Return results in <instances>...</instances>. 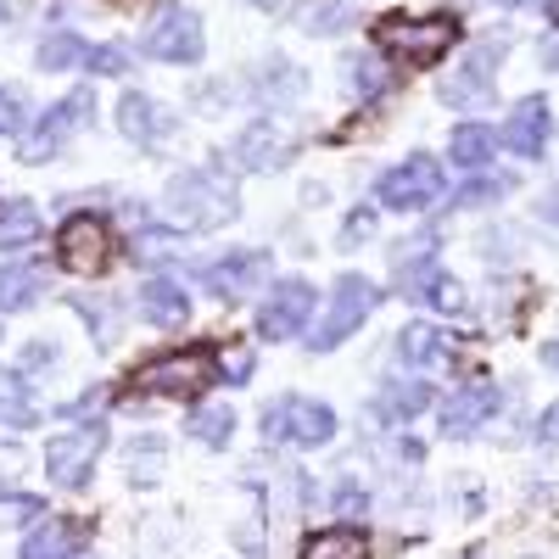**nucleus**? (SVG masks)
I'll return each instance as SVG.
<instances>
[{
	"label": "nucleus",
	"instance_id": "obj_20",
	"mask_svg": "<svg viewBox=\"0 0 559 559\" xmlns=\"http://www.w3.org/2000/svg\"><path fill=\"white\" fill-rule=\"evenodd\" d=\"M492 152H498V134L487 123H459L453 140H448V163L464 168V174H481L492 163Z\"/></svg>",
	"mask_w": 559,
	"mask_h": 559
},
{
	"label": "nucleus",
	"instance_id": "obj_13",
	"mask_svg": "<svg viewBox=\"0 0 559 559\" xmlns=\"http://www.w3.org/2000/svg\"><path fill=\"white\" fill-rule=\"evenodd\" d=\"M498 51L503 45H476L471 57H464V68L442 84V102L448 107H464V112H476L492 102V68H498Z\"/></svg>",
	"mask_w": 559,
	"mask_h": 559
},
{
	"label": "nucleus",
	"instance_id": "obj_7",
	"mask_svg": "<svg viewBox=\"0 0 559 559\" xmlns=\"http://www.w3.org/2000/svg\"><path fill=\"white\" fill-rule=\"evenodd\" d=\"M90 112H96V96H90V90H68V96H62L57 107H45V118L23 134L17 157L34 163V168H39V163H51V157H62V146L90 123Z\"/></svg>",
	"mask_w": 559,
	"mask_h": 559
},
{
	"label": "nucleus",
	"instance_id": "obj_16",
	"mask_svg": "<svg viewBox=\"0 0 559 559\" xmlns=\"http://www.w3.org/2000/svg\"><path fill=\"white\" fill-rule=\"evenodd\" d=\"M229 157H236L241 168H280V163L292 157V134L280 129V123H269V118H258V123L236 140V152H229Z\"/></svg>",
	"mask_w": 559,
	"mask_h": 559
},
{
	"label": "nucleus",
	"instance_id": "obj_22",
	"mask_svg": "<svg viewBox=\"0 0 559 559\" xmlns=\"http://www.w3.org/2000/svg\"><path fill=\"white\" fill-rule=\"evenodd\" d=\"M431 403V386L426 381H386L381 397H376V414L386 419V426H408V419Z\"/></svg>",
	"mask_w": 559,
	"mask_h": 559
},
{
	"label": "nucleus",
	"instance_id": "obj_23",
	"mask_svg": "<svg viewBox=\"0 0 559 559\" xmlns=\"http://www.w3.org/2000/svg\"><path fill=\"white\" fill-rule=\"evenodd\" d=\"M73 543H79V532H73L68 521L45 515V521L23 537V554H17V559H73Z\"/></svg>",
	"mask_w": 559,
	"mask_h": 559
},
{
	"label": "nucleus",
	"instance_id": "obj_24",
	"mask_svg": "<svg viewBox=\"0 0 559 559\" xmlns=\"http://www.w3.org/2000/svg\"><path fill=\"white\" fill-rule=\"evenodd\" d=\"M39 229H45V218H39V207H34V202H23V197L0 202V252L39 241Z\"/></svg>",
	"mask_w": 559,
	"mask_h": 559
},
{
	"label": "nucleus",
	"instance_id": "obj_33",
	"mask_svg": "<svg viewBox=\"0 0 559 559\" xmlns=\"http://www.w3.org/2000/svg\"><path fill=\"white\" fill-rule=\"evenodd\" d=\"M342 17H347V0H324V7H313V12H308V23H302V28H308V34H336V28H342Z\"/></svg>",
	"mask_w": 559,
	"mask_h": 559
},
{
	"label": "nucleus",
	"instance_id": "obj_4",
	"mask_svg": "<svg viewBox=\"0 0 559 559\" xmlns=\"http://www.w3.org/2000/svg\"><path fill=\"white\" fill-rule=\"evenodd\" d=\"M263 437L280 448H324L336 437V408L302 392H286L263 408Z\"/></svg>",
	"mask_w": 559,
	"mask_h": 559
},
{
	"label": "nucleus",
	"instance_id": "obj_18",
	"mask_svg": "<svg viewBox=\"0 0 559 559\" xmlns=\"http://www.w3.org/2000/svg\"><path fill=\"white\" fill-rule=\"evenodd\" d=\"M397 358L403 364H414V369H437V364H448L453 358V336L442 331V324H408V331H397Z\"/></svg>",
	"mask_w": 559,
	"mask_h": 559
},
{
	"label": "nucleus",
	"instance_id": "obj_27",
	"mask_svg": "<svg viewBox=\"0 0 559 559\" xmlns=\"http://www.w3.org/2000/svg\"><path fill=\"white\" fill-rule=\"evenodd\" d=\"M191 431L197 442H207V448H224L229 442V431H236V414H229L224 403H202V408H191Z\"/></svg>",
	"mask_w": 559,
	"mask_h": 559
},
{
	"label": "nucleus",
	"instance_id": "obj_34",
	"mask_svg": "<svg viewBox=\"0 0 559 559\" xmlns=\"http://www.w3.org/2000/svg\"><path fill=\"white\" fill-rule=\"evenodd\" d=\"M247 376H252V353L247 347H229L224 353V381L229 386H247Z\"/></svg>",
	"mask_w": 559,
	"mask_h": 559
},
{
	"label": "nucleus",
	"instance_id": "obj_28",
	"mask_svg": "<svg viewBox=\"0 0 559 559\" xmlns=\"http://www.w3.org/2000/svg\"><path fill=\"white\" fill-rule=\"evenodd\" d=\"M90 62V45L79 34H51V39H39V68L45 73H57V68H84Z\"/></svg>",
	"mask_w": 559,
	"mask_h": 559
},
{
	"label": "nucleus",
	"instance_id": "obj_2",
	"mask_svg": "<svg viewBox=\"0 0 559 559\" xmlns=\"http://www.w3.org/2000/svg\"><path fill=\"white\" fill-rule=\"evenodd\" d=\"M376 45L397 68H437L459 45V23L453 17H381Z\"/></svg>",
	"mask_w": 559,
	"mask_h": 559
},
{
	"label": "nucleus",
	"instance_id": "obj_3",
	"mask_svg": "<svg viewBox=\"0 0 559 559\" xmlns=\"http://www.w3.org/2000/svg\"><path fill=\"white\" fill-rule=\"evenodd\" d=\"M218 381V353L213 347H185V353H163L152 364L134 369V386L152 397H202Z\"/></svg>",
	"mask_w": 559,
	"mask_h": 559
},
{
	"label": "nucleus",
	"instance_id": "obj_39",
	"mask_svg": "<svg viewBox=\"0 0 559 559\" xmlns=\"http://www.w3.org/2000/svg\"><path fill=\"white\" fill-rule=\"evenodd\" d=\"M537 358H543V364L554 369V376H559V336H554V342H543V353H537Z\"/></svg>",
	"mask_w": 559,
	"mask_h": 559
},
{
	"label": "nucleus",
	"instance_id": "obj_37",
	"mask_svg": "<svg viewBox=\"0 0 559 559\" xmlns=\"http://www.w3.org/2000/svg\"><path fill=\"white\" fill-rule=\"evenodd\" d=\"M537 442H559V403H548L537 414Z\"/></svg>",
	"mask_w": 559,
	"mask_h": 559
},
{
	"label": "nucleus",
	"instance_id": "obj_38",
	"mask_svg": "<svg viewBox=\"0 0 559 559\" xmlns=\"http://www.w3.org/2000/svg\"><path fill=\"white\" fill-rule=\"evenodd\" d=\"M369 224H376V213H353L347 229H342V241H364V236H369Z\"/></svg>",
	"mask_w": 559,
	"mask_h": 559
},
{
	"label": "nucleus",
	"instance_id": "obj_35",
	"mask_svg": "<svg viewBox=\"0 0 559 559\" xmlns=\"http://www.w3.org/2000/svg\"><path fill=\"white\" fill-rule=\"evenodd\" d=\"M336 509H342V515H364V509H369V498H364V487H353V481H342V487H336Z\"/></svg>",
	"mask_w": 559,
	"mask_h": 559
},
{
	"label": "nucleus",
	"instance_id": "obj_43",
	"mask_svg": "<svg viewBox=\"0 0 559 559\" xmlns=\"http://www.w3.org/2000/svg\"><path fill=\"white\" fill-rule=\"evenodd\" d=\"M73 559H90V554H73Z\"/></svg>",
	"mask_w": 559,
	"mask_h": 559
},
{
	"label": "nucleus",
	"instance_id": "obj_8",
	"mask_svg": "<svg viewBox=\"0 0 559 559\" xmlns=\"http://www.w3.org/2000/svg\"><path fill=\"white\" fill-rule=\"evenodd\" d=\"M102 448H107V426H102V419L73 426V431L45 442V476H51L57 487H68V492H79V487H90V471H96Z\"/></svg>",
	"mask_w": 559,
	"mask_h": 559
},
{
	"label": "nucleus",
	"instance_id": "obj_32",
	"mask_svg": "<svg viewBox=\"0 0 559 559\" xmlns=\"http://www.w3.org/2000/svg\"><path fill=\"white\" fill-rule=\"evenodd\" d=\"M84 68L118 79V73H129V51H118V45H90V62H84Z\"/></svg>",
	"mask_w": 559,
	"mask_h": 559
},
{
	"label": "nucleus",
	"instance_id": "obj_9",
	"mask_svg": "<svg viewBox=\"0 0 559 559\" xmlns=\"http://www.w3.org/2000/svg\"><path fill=\"white\" fill-rule=\"evenodd\" d=\"M140 45L157 57V62H179V68H197L202 51H207V34H202V17L191 7H157Z\"/></svg>",
	"mask_w": 559,
	"mask_h": 559
},
{
	"label": "nucleus",
	"instance_id": "obj_15",
	"mask_svg": "<svg viewBox=\"0 0 559 559\" xmlns=\"http://www.w3.org/2000/svg\"><path fill=\"white\" fill-rule=\"evenodd\" d=\"M548 134H554V112H548V102H543V96H526L515 112H509V123H503V146L515 152V157H543Z\"/></svg>",
	"mask_w": 559,
	"mask_h": 559
},
{
	"label": "nucleus",
	"instance_id": "obj_36",
	"mask_svg": "<svg viewBox=\"0 0 559 559\" xmlns=\"http://www.w3.org/2000/svg\"><path fill=\"white\" fill-rule=\"evenodd\" d=\"M23 515H45L39 498H0V521H23Z\"/></svg>",
	"mask_w": 559,
	"mask_h": 559
},
{
	"label": "nucleus",
	"instance_id": "obj_29",
	"mask_svg": "<svg viewBox=\"0 0 559 559\" xmlns=\"http://www.w3.org/2000/svg\"><path fill=\"white\" fill-rule=\"evenodd\" d=\"M509 191H515V179H509V174H481L476 185H464V191H459V207H487V202H498V197H509Z\"/></svg>",
	"mask_w": 559,
	"mask_h": 559
},
{
	"label": "nucleus",
	"instance_id": "obj_10",
	"mask_svg": "<svg viewBox=\"0 0 559 559\" xmlns=\"http://www.w3.org/2000/svg\"><path fill=\"white\" fill-rule=\"evenodd\" d=\"M308 319H313V286H308V280H297V274L274 280L263 308H258V331L269 342H292V336L308 331Z\"/></svg>",
	"mask_w": 559,
	"mask_h": 559
},
{
	"label": "nucleus",
	"instance_id": "obj_12",
	"mask_svg": "<svg viewBox=\"0 0 559 559\" xmlns=\"http://www.w3.org/2000/svg\"><path fill=\"white\" fill-rule=\"evenodd\" d=\"M197 280H202V286H207L218 302H236V297L258 292L263 280H269V252H263V247H236V252H224V258L202 263Z\"/></svg>",
	"mask_w": 559,
	"mask_h": 559
},
{
	"label": "nucleus",
	"instance_id": "obj_30",
	"mask_svg": "<svg viewBox=\"0 0 559 559\" xmlns=\"http://www.w3.org/2000/svg\"><path fill=\"white\" fill-rule=\"evenodd\" d=\"M23 123H28V102L17 96L12 84H0V140H12V134H23Z\"/></svg>",
	"mask_w": 559,
	"mask_h": 559
},
{
	"label": "nucleus",
	"instance_id": "obj_6",
	"mask_svg": "<svg viewBox=\"0 0 559 559\" xmlns=\"http://www.w3.org/2000/svg\"><path fill=\"white\" fill-rule=\"evenodd\" d=\"M376 302H381V292H376V280H364V274H342L336 286H331V308H324V319H319V331L308 336V347L313 353H336L358 324L376 313Z\"/></svg>",
	"mask_w": 559,
	"mask_h": 559
},
{
	"label": "nucleus",
	"instance_id": "obj_31",
	"mask_svg": "<svg viewBox=\"0 0 559 559\" xmlns=\"http://www.w3.org/2000/svg\"><path fill=\"white\" fill-rule=\"evenodd\" d=\"M353 73H347V84H353V96H376V90L386 84V68L376 62V57H364V62H347Z\"/></svg>",
	"mask_w": 559,
	"mask_h": 559
},
{
	"label": "nucleus",
	"instance_id": "obj_40",
	"mask_svg": "<svg viewBox=\"0 0 559 559\" xmlns=\"http://www.w3.org/2000/svg\"><path fill=\"white\" fill-rule=\"evenodd\" d=\"M498 7H509V12H521V7H554V0H498Z\"/></svg>",
	"mask_w": 559,
	"mask_h": 559
},
{
	"label": "nucleus",
	"instance_id": "obj_42",
	"mask_svg": "<svg viewBox=\"0 0 559 559\" xmlns=\"http://www.w3.org/2000/svg\"><path fill=\"white\" fill-rule=\"evenodd\" d=\"M0 23H7V0H0Z\"/></svg>",
	"mask_w": 559,
	"mask_h": 559
},
{
	"label": "nucleus",
	"instance_id": "obj_5",
	"mask_svg": "<svg viewBox=\"0 0 559 559\" xmlns=\"http://www.w3.org/2000/svg\"><path fill=\"white\" fill-rule=\"evenodd\" d=\"M442 191H448V168L437 157H426V152L403 157L397 168H386L376 179V202L392 207V213H426V207L442 202Z\"/></svg>",
	"mask_w": 559,
	"mask_h": 559
},
{
	"label": "nucleus",
	"instance_id": "obj_14",
	"mask_svg": "<svg viewBox=\"0 0 559 559\" xmlns=\"http://www.w3.org/2000/svg\"><path fill=\"white\" fill-rule=\"evenodd\" d=\"M492 414H498V386L492 381H471V386H459L442 403V431L448 437H471V431L492 426Z\"/></svg>",
	"mask_w": 559,
	"mask_h": 559
},
{
	"label": "nucleus",
	"instance_id": "obj_21",
	"mask_svg": "<svg viewBox=\"0 0 559 559\" xmlns=\"http://www.w3.org/2000/svg\"><path fill=\"white\" fill-rule=\"evenodd\" d=\"M45 292L39 263H0V313H23Z\"/></svg>",
	"mask_w": 559,
	"mask_h": 559
},
{
	"label": "nucleus",
	"instance_id": "obj_41",
	"mask_svg": "<svg viewBox=\"0 0 559 559\" xmlns=\"http://www.w3.org/2000/svg\"><path fill=\"white\" fill-rule=\"evenodd\" d=\"M258 7H263V12H292L297 0H258Z\"/></svg>",
	"mask_w": 559,
	"mask_h": 559
},
{
	"label": "nucleus",
	"instance_id": "obj_11",
	"mask_svg": "<svg viewBox=\"0 0 559 559\" xmlns=\"http://www.w3.org/2000/svg\"><path fill=\"white\" fill-rule=\"evenodd\" d=\"M57 258H62V269H73V274H102V269L112 263V229H107V218L73 213V218L57 229Z\"/></svg>",
	"mask_w": 559,
	"mask_h": 559
},
{
	"label": "nucleus",
	"instance_id": "obj_26",
	"mask_svg": "<svg viewBox=\"0 0 559 559\" xmlns=\"http://www.w3.org/2000/svg\"><path fill=\"white\" fill-rule=\"evenodd\" d=\"M34 397H28V381L17 376V369H0V426H34Z\"/></svg>",
	"mask_w": 559,
	"mask_h": 559
},
{
	"label": "nucleus",
	"instance_id": "obj_1",
	"mask_svg": "<svg viewBox=\"0 0 559 559\" xmlns=\"http://www.w3.org/2000/svg\"><path fill=\"white\" fill-rule=\"evenodd\" d=\"M168 218L179 229H191V236L218 229V224L236 218V185H229L218 168H185L168 185Z\"/></svg>",
	"mask_w": 559,
	"mask_h": 559
},
{
	"label": "nucleus",
	"instance_id": "obj_19",
	"mask_svg": "<svg viewBox=\"0 0 559 559\" xmlns=\"http://www.w3.org/2000/svg\"><path fill=\"white\" fill-rule=\"evenodd\" d=\"M140 319L157 324V331H179V324L191 319V297H185L174 280H146V286H140Z\"/></svg>",
	"mask_w": 559,
	"mask_h": 559
},
{
	"label": "nucleus",
	"instance_id": "obj_25",
	"mask_svg": "<svg viewBox=\"0 0 559 559\" xmlns=\"http://www.w3.org/2000/svg\"><path fill=\"white\" fill-rule=\"evenodd\" d=\"M302 559H369V543L358 526H324L302 543Z\"/></svg>",
	"mask_w": 559,
	"mask_h": 559
},
{
	"label": "nucleus",
	"instance_id": "obj_17",
	"mask_svg": "<svg viewBox=\"0 0 559 559\" xmlns=\"http://www.w3.org/2000/svg\"><path fill=\"white\" fill-rule=\"evenodd\" d=\"M118 129L134 140V146H157V140L174 129V112H163L152 96H134L129 90V96L118 102Z\"/></svg>",
	"mask_w": 559,
	"mask_h": 559
}]
</instances>
